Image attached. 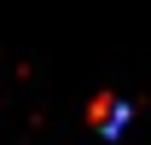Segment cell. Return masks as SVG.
Masks as SVG:
<instances>
[{"mask_svg": "<svg viewBox=\"0 0 151 145\" xmlns=\"http://www.w3.org/2000/svg\"><path fill=\"white\" fill-rule=\"evenodd\" d=\"M93 122H99V134H122V122H128V105L122 99H93Z\"/></svg>", "mask_w": 151, "mask_h": 145, "instance_id": "6da1fadb", "label": "cell"}]
</instances>
